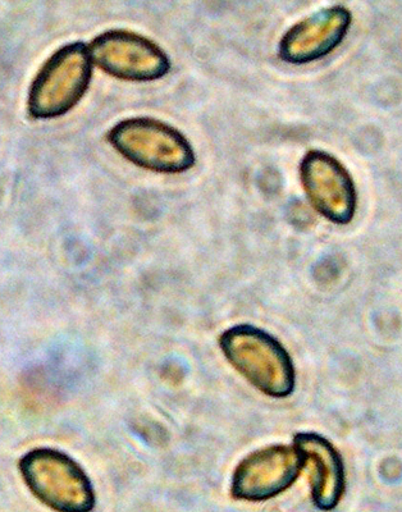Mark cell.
Wrapping results in <instances>:
<instances>
[{
  "instance_id": "cell-1",
  "label": "cell",
  "mask_w": 402,
  "mask_h": 512,
  "mask_svg": "<svg viewBox=\"0 0 402 512\" xmlns=\"http://www.w3.org/2000/svg\"><path fill=\"white\" fill-rule=\"evenodd\" d=\"M223 354L242 377L259 391L276 399L290 396L295 388V369L280 342L251 326L228 329L219 340Z\"/></svg>"
},
{
  "instance_id": "cell-2",
  "label": "cell",
  "mask_w": 402,
  "mask_h": 512,
  "mask_svg": "<svg viewBox=\"0 0 402 512\" xmlns=\"http://www.w3.org/2000/svg\"><path fill=\"white\" fill-rule=\"evenodd\" d=\"M20 470L30 491L57 511L94 509L90 479L70 456L52 448H36L22 457Z\"/></svg>"
},
{
  "instance_id": "cell-3",
  "label": "cell",
  "mask_w": 402,
  "mask_h": 512,
  "mask_svg": "<svg viewBox=\"0 0 402 512\" xmlns=\"http://www.w3.org/2000/svg\"><path fill=\"white\" fill-rule=\"evenodd\" d=\"M114 148L137 166L177 173L193 167V148L175 128L150 118H132L109 132Z\"/></svg>"
},
{
  "instance_id": "cell-4",
  "label": "cell",
  "mask_w": 402,
  "mask_h": 512,
  "mask_svg": "<svg viewBox=\"0 0 402 512\" xmlns=\"http://www.w3.org/2000/svg\"><path fill=\"white\" fill-rule=\"evenodd\" d=\"M90 76V50L84 43L77 41L59 49L31 86L30 113L50 118L70 111L88 89Z\"/></svg>"
},
{
  "instance_id": "cell-5",
  "label": "cell",
  "mask_w": 402,
  "mask_h": 512,
  "mask_svg": "<svg viewBox=\"0 0 402 512\" xmlns=\"http://www.w3.org/2000/svg\"><path fill=\"white\" fill-rule=\"evenodd\" d=\"M89 50L91 61L123 80H157L171 68L158 45L130 31L104 32L91 43Z\"/></svg>"
},
{
  "instance_id": "cell-6",
  "label": "cell",
  "mask_w": 402,
  "mask_h": 512,
  "mask_svg": "<svg viewBox=\"0 0 402 512\" xmlns=\"http://www.w3.org/2000/svg\"><path fill=\"white\" fill-rule=\"evenodd\" d=\"M303 469L298 448L271 446L254 452L237 466L232 496L237 500L266 501L294 484Z\"/></svg>"
},
{
  "instance_id": "cell-7",
  "label": "cell",
  "mask_w": 402,
  "mask_h": 512,
  "mask_svg": "<svg viewBox=\"0 0 402 512\" xmlns=\"http://www.w3.org/2000/svg\"><path fill=\"white\" fill-rule=\"evenodd\" d=\"M301 180L313 207L337 224L353 221L356 190L353 178L336 158L309 152L301 163Z\"/></svg>"
},
{
  "instance_id": "cell-8",
  "label": "cell",
  "mask_w": 402,
  "mask_h": 512,
  "mask_svg": "<svg viewBox=\"0 0 402 512\" xmlns=\"http://www.w3.org/2000/svg\"><path fill=\"white\" fill-rule=\"evenodd\" d=\"M351 13L344 7L322 9L287 32L281 57L289 63H309L326 57L344 40Z\"/></svg>"
},
{
  "instance_id": "cell-9",
  "label": "cell",
  "mask_w": 402,
  "mask_h": 512,
  "mask_svg": "<svg viewBox=\"0 0 402 512\" xmlns=\"http://www.w3.org/2000/svg\"><path fill=\"white\" fill-rule=\"evenodd\" d=\"M303 468L309 470L314 504L321 510L335 509L345 492V468L340 454L326 438L315 433L296 434Z\"/></svg>"
}]
</instances>
